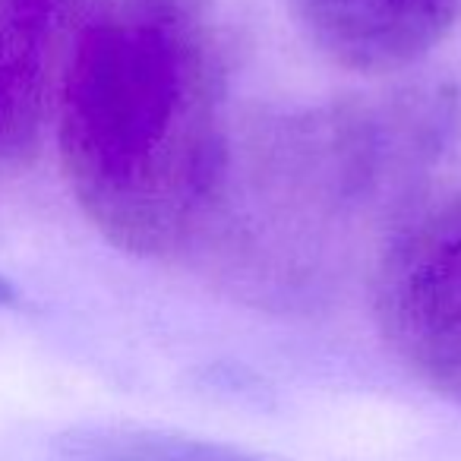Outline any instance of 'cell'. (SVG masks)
<instances>
[{
  "label": "cell",
  "mask_w": 461,
  "mask_h": 461,
  "mask_svg": "<svg viewBox=\"0 0 461 461\" xmlns=\"http://www.w3.org/2000/svg\"><path fill=\"white\" fill-rule=\"evenodd\" d=\"M58 86V146L114 247L171 257L228 190L212 0H83Z\"/></svg>",
  "instance_id": "obj_1"
},
{
  "label": "cell",
  "mask_w": 461,
  "mask_h": 461,
  "mask_svg": "<svg viewBox=\"0 0 461 461\" xmlns=\"http://www.w3.org/2000/svg\"><path fill=\"white\" fill-rule=\"evenodd\" d=\"M373 313L398 364L461 404V196L398 212L373 269Z\"/></svg>",
  "instance_id": "obj_2"
},
{
  "label": "cell",
  "mask_w": 461,
  "mask_h": 461,
  "mask_svg": "<svg viewBox=\"0 0 461 461\" xmlns=\"http://www.w3.org/2000/svg\"><path fill=\"white\" fill-rule=\"evenodd\" d=\"M303 39L335 67L392 73L446 41L461 0H285Z\"/></svg>",
  "instance_id": "obj_3"
},
{
  "label": "cell",
  "mask_w": 461,
  "mask_h": 461,
  "mask_svg": "<svg viewBox=\"0 0 461 461\" xmlns=\"http://www.w3.org/2000/svg\"><path fill=\"white\" fill-rule=\"evenodd\" d=\"M70 10L73 0H0V102L10 158H26L39 146L54 48Z\"/></svg>",
  "instance_id": "obj_4"
},
{
  "label": "cell",
  "mask_w": 461,
  "mask_h": 461,
  "mask_svg": "<svg viewBox=\"0 0 461 461\" xmlns=\"http://www.w3.org/2000/svg\"><path fill=\"white\" fill-rule=\"evenodd\" d=\"M79 461H272L215 439H196L158 429H114L89 439Z\"/></svg>",
  "instance_id": "obj_5"
},
{
  "label": "cell",
  "mask_w": 461,
  "mask_h": 461,
  "mask_svg": "<svg viewBox=\"0 0 461 461\" xmlns=\"http://www.w3.org/2000/svg\"><path fill=\"white\" fill-rule=\"evenodd\" d=\"M16 303V291H14V285L7 282V278L0 276V307H14Z\"/></svg>",
  "instance_id": "obj_6"
},
{
  "label": "cell",
  "mask_w": 461,
  "mask_h": 461,
  "mask_svg": "<svg viewBox=\"0 0 461 461\" xmlns=\"http://www.w3.org/2000/svg\"><path fill=\"white\" fill-rule=\"evenodd\" d=\"M0 152H4V102H0Z\"/></svg>",
  "instance_id": "obj_7"
}]
</instances>
